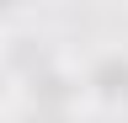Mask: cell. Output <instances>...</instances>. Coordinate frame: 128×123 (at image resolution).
Segmentation results:
<instances>
[{
	"mask_svg": "<svg viewBox=\"0 0 128 123\" xmlns=\"http://www.w3.org/2000/svg\"><path fill=\"white\" fill-rule=\"evenodd\" d=\"M86 86L102 102H128V54L123 48H102L91 59V70H86Z\"/></svg>",
	"mask_w": 128,
	"mask_h": 123,
	"instance_id": "6da1fadb",
	"label": "cell"
}]
</instances>
